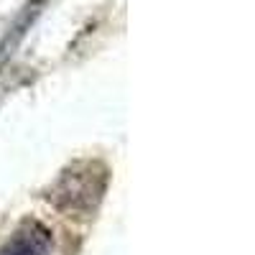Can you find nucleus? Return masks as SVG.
<instances>
[{
	"mask_svg": "<svg viewBox=\"0 0 255 255\" xmlns=\"http://www.w3.org/2000/svg\"><path fill=\"white\" fill-rule=\"evenodd\" d=\"M108 171L100 163H74L51 186L49 199L64 212H90L102 199Z\"/></svg>",
	"mask_w": 255,
	"mask_h": 255,
	"instance_id": "nucleus-1",
	"label": "nucleus"
},
{
	"mask_svg": "<svg viewBox=\"0 0 255 255\" xmlns=\"http://www.w3.org/2000/svg\"><path fill=\"white\" fill-rule=\"evenodd\" d=\"M49 248H51V232L41 222L28 220L13 232L10 240L0 245V255H46Z\"/></svg>",
	"mask_w": 255,
	"mask_h": 255,
	"instance_id": "nucleus-2",
	"label": "nucleus"
}]
</instances>
